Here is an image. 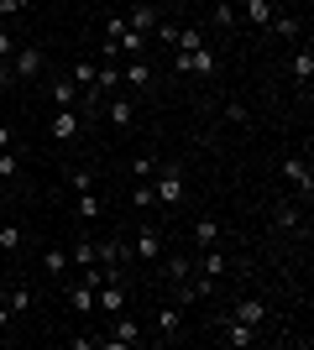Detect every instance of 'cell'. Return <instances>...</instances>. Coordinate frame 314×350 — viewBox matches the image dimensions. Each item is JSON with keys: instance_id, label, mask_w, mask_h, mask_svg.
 <instances>
[{"instance_id": "cell-1", "label": "cell", "mask_w": 314, "mask_h": 350, "mask_svg": "<svg viewBox=\"0 0 314 350\" xmlns=\"http://www.w3.org/2000/svg\"><path fill=\"white\" fill-rule=\"evenodd\" d=\"M215 329H220V340H225V345H236V350L257 345V335H262V329H257V324L236 319V314H220V319H215Z\"/></svg>"}, {"instance_id": "cell-2", "label": "cell", "mask_w": 314, "mask_h": 350, "mask_svg": "<svg viewBox=\"0 0 314 350\" xmlns=\"http://www.w3.org/2000/svg\"><path fill=\"white\" fill-rule=\"evenodd\" d=\"M11 73H16V84L37 79V73H42V47H37V42H16V53H11Z\"/></svg>"}, {"instance_id": "cell-3", "label": "cell", "mask_w": 314, "mask_h": 350, "mask_svg": "<svg viewBox=\"0 0 314 350\" xmlns=\"http://www.w3.org/2000/svg\"><path fill=\"white\" fill-rule=\"evenodd\" d=\"M157 183H152V193H157V204H179L183 199V173H179V162H173V167H163V162H157Z\"/></svg>"}, {"instance_id": "cell-4", "label": "cell", "mask_w": 314, "mask_h": 350, "mask_svg": "<svg viewBox=\"0 0 314 350\" xmlns=\"http://www.w3.org/2000/svg\"><path fill=\"white\" fill-rule=\"evenodd\" d=\"M110 335H100V345L105 350H120V345H136V340H142V329H136V319L131 314H110Z\"/></svg>"}, {"instance_id": "cell-5", "label": "cell", "mask_w": 314, "mask_h": 350, "mask_svg": "<svg viewBox=\"0 0 314 350\" xmlns=\"http://www.w3.org/2000/svg\"><path fill=\"white\" fill-rule=\"evenodd\" d=\"M131 256L136 262H157V256H163V230H157V225H136Z\"/></svg>"}, {"instance_id": "cell-6", "label": "cell", "mask_w": 314, "mask_h": 350, "mask_svg": "<svg viewBox=\"0 0 314 350\" xmlns=\"http://www.w3.org/2000/svg\"><path fill=\"white\" fill-rule=\"evenodd\" d=\"M173 68H179V73H199V79H209V73H215V53H209V42H205V47H194V53H173Z\"/></svg>"}, {"instance_id": "cell-7", "label": "cell", "mask_w": 314, "mask_h": 350, "mask_svg": "<svg viewBox=\"0 0 314 350\" xmlns=\"http://www.w3.org/2000/svg\"><path fill=\"white\" fill-rule=\"evenodd\" d=\"M157 21H163V11H157L152 0H136L131 11H126V27L142 31V37H152V31H157Z\"/></svg>"}, {"instance_id": "cell-8", "label": "cell", "mask_w": 314, "mask_h": 350, "mask_svg": "<svg viewBox=\"0 0 314 350\" xmlns=\"http://www.w3.org/2000/svg\"><path fill=\"white\" fill-rule=\"evenodd\" d=\"M94 308H105V314H126V288H120V282H105V288L94 293Z\"/></svg>"}, {"instance_id": "cell-9", "label": "cell", "mask_w": 314, "mask_h": 350, "mask_svg": "<svg viewBox=\"0 0 314 350\" xmlns=\"http://www.w3.org/2000/svg\"><path fill=\"white\" fill-rule=\"evenodd\" d=\"M283 178L293 183V189H304V199H309V189H314V173H309V162H304V157H288V162H283Z\"/></svg>"}, {"instance_id": "cell-10", "label": "cell", "mask_w": 314, "mask_h": 350, "mask_svg": "<svg viewBox=\"0 0 314 350\" xmlns=\"http://www.w3.org/2000/svg\"><path fill=\"white\" fill-rule=\"evenodd\" d=\"M194 246H199V251L220 246V219H215V215H199V219H194Z\"/></svg>"}, {"instance_id": "cell-11", "label": "cell", "mask_w": 314, "mask_h": 350, "mask_svg": "<svg viewBox=\"0 0 314 350\" xmlns=\"http://www.w3.org/2000/svg\"><path fill=\"white\" fill-rule=\"evenodd\" d=\"M241 16H246L252 27H262V31H267L278 11H272V0H241Z\"/></svg>"}, {"instance_id": "cell-12", "label": "cell", "mask_w": 314, "mask_h": 350, "mask_svg": "<svg viewBox=\"0 0 314 350\" xmlns=\"http://www.w3.org/2000/svg\"><path fill=\"white\" fill-rule=\"evenodd\" d=\"M100 262V241H90V235H84V241H74V246H68V267H94Z\"/></svg>"}, {"instance_id": "cell-13", "label": "cell", "mask_w": 314, "mask_h": 350, "mask_svg": "<svg viewBox=\"0 0 314 350\" xmlns=\"http://www.w3.org/2000/svg\"><path fill=\"white\" fill-rule=\"evenodd\" d=\"M105 116H110V126H120V131H126V126L136 120V110H131V100H126V94H110V105H105Z\"/></svg>"}, {"instance_id": "cell-14", "label": "cell", "mask_w": 314, "mask_h": 350, "mask_svg": "<svg viewBox=\"0 0 314 350\" xmlns=\"http://www.w3.org/2000/svg\"><path fill=\"white\" fill-rule=\"evenodd\" d=\"M293 79H299V89H309V84H314V47H309V42L293 53Z\"/></svg>"}, {"instance_id": "cell-15", "label": "cell", "mask_w": 314, "mask_h": 350, "mask_svg": "<svg viewBox=\"0 0 314 350\" xmlns=\"http://www.w3.org/2000/svg\"><path fill=\"white\" fill-rule=\"evenodd\" d=\"M225 267H231V262H225L220 251L209 246L205 256H199V278H205V282H220V278H225Z\"/></svg>"}, {"instance_id": "cell-16", "label": "cell", "mask_w": 314, "mask_h": 350, "mask_svg": "<svg viewBox=\"0 0 314 350\" xmlns=\"http://www.w3.org/2000/svg\"><path fill=\"white\" fill-rule=\"evenodd\" d=\"M120 84L147 89V84H152V68H147V58H131V63H126V68H120Z\"/></svg>"}, {"instance_id": "cell-17", "label": "cell", "mask_w": 314, "mask_h": 350, "mask_svg": "<svg viewBox=\"0 0 314 350\" xmlns=\"http://www.w3.org/2000/svg\"><path fill=\"white\" fill-rule=\"evenodd\" d=\"M47 89H53V105H58V110H74L79 105V84L74 79H53Z\"/></svg>"}, {"instance_id": "cell-18", "label": "cell", "mask_w": 314, "mask_h": 350, "mask_svg": "<svg viewBox=\"0 0 314 350\" xmlns=\"http://www.w3.org/2000/svg\"><path fill=\"white\" fill-rule=\"evenodd\" d=\"M79 131H84V126H79V110H58V116H53V136H58V142H74Z\"/></svg>"}, {"instance_id": "cell-19", "label": "cell", "mask_w": 314, "mask_h": 350, "mask_svg": "<svg viewBox=\"0 0 314 350\" xmlns=\"http://www.w3.org/2000/svg\"><path fill=\"white\" fill-rule=\"evenodd\" d=\"M231 314H236V319H246V324H257V329L267 324V308H262V298H241V304L231 308Z\"/></svg>"}, {"instance_id": "cell-20", "label": "cell", "mask_w": 314, "mask_h": 350, "mask_svg": "<svg viewBox=\"0 0 314 350\" xmlns=\"http://www.w3.org/2000/svg\"><path fill=\"white\" fill-rule=\"evenodd\" d=\"M68 308H74V314H94V288L90 282H74V288H68Z\"/></svg>"}, {"instance_id": "cell-21", "label": "cell", "mask_w": 314, "mask_h": 350, "mask_svg": "<svg viewBox=\"0 0 314 350\" xmlns=\"http://www.w3.org/2000/svg\"><path fill=\"white\" fill-rule=\"evenodd\" d=\"M163 272H168V282H189V278H194V262H189V256L179 251V256H168Z\"/></svg>"}, {"instance_id": "cell-22", "label": "cell", "mask_w": 314, "mask_h": 350, "mask_svg": "<svg viewBox=\"0 0 314 350\" xmlns=\"http://www.w3.org/2000/svg\"><path fill=\"white\" fill-rule=\"evenodd\" d=\"M94 73H100V68H94L90 58H79V63H74V73H68V79H74L79 89H90V100H94Z\"/></svg>"}, {"instance_id": "cell-23", "label": "cell", "mask_w": 314, "mask_h": 350, "mask_svg": "<svg viewBox=\"0 0 314 350\" xmlns=\"http://www.w3.org/2000/svg\"><path fill=\"white\" fill-rule=\"evenodd\" d=\"M179 329H183L179 308H163V314H157V335H163V340H179Z\"/></svg>"}, {"instance_id": "cell-24", "label": "cell", "mask_w": 314, "mask_h": 350, "mask_svg": "<svg viewBox=\"0 0 314 350\" xmlns=\"http://www.w3.org/2000/svg\"><path fill=\"white\" fill-rule=\"evenodd\" d=\"M74 215H79V219H94V215H100V199H94V189H90V193H74Z\"/></svg>"}, {"instance_id": "cell-25", "label": "cell", "mask_w": 314, "mask_h": 350, "mask_svg": "<svg viewBox=\"0 0 314 350\" xmlns=\"http://www.w3.org/2000/svg\"><path fill=\"white\" fill-rule=\"evenodd\" d=\"M31 304H37V298H31V288H11V298H5V308H11V314H31Z\"/></svg>"}, {"instance_id": "cell-26", "label": "cell", "mask_w": 314, "mask_h": 350, "mask_svg": "<svg viewBox=\"0 0 314 350\" xmlns=\"http://www.w3.org/2000/svg\"><path fill=\"white\" fill-rule=\"evenodd\" d=\"M236 21H241V11L231 5V0H220V5H215V27H220V31H231Z\"/></svg>"}, {"instance_id": "cell-27", "label": "cell", "mask_w": 314, "mask_h": 350, "mask_svg": "<svg viewBox=\"0 0 314 350\" xmlns=\"http://www.w3.org/2000/svg\"><path fill=\"white\" fill-rule=\"evenodd\" d=\"M68 189H74V193H90L94 189V173H90V167H68Z\"/></svg>"}, {"instance_id": "cell-28", "label": "cell", "mask_w": 314, "mask_h": 350, "mask_svg": "<svg viewBox=\"0 0 314 350\" xmlns=\"http://www.w3.org/2000/svg\"><path fill=\"white\" fill-rule=\"evenodd\" d=\"M42 267L53 278H63V272H68V251H42Z\"/></svg>"}, {"instance_id": "cell-29", "label": "cell", "mask_w": 314, "mask_h": 350, "mask_svg": "<svg viewBox=\"0 0 314 350\" xmlns=\"http://www.w3.org/2000/svg\"><path fill=\"white\" fill-rule=\"evenodd\" d=\"M21 241H27L21 225H0V251H21Z\"/></svg>"}, {"instance_id": "cell-30", "label": "cell", "mask_w": 314, "mask_h": 350, "mask_svg": "<svg viewBox=\"0 0 314 350\" xmlns=\"http://www.w3.org/2000/svg\"><path fill=\"white\" fill-rule=\"evenodd\" d=\"M157 193H152V178H136V209H152Z\"/></svg>"}, {"instance_id": "cell-31", "label": "cell", "mask_w": 314, "mask_h": 350, "mask_svg": "<svg viewBox=\"0 0 314 350\" xmlns=\"http://www.w3.org/2000/svg\"><path fill=\"white\" fill-rule=\"evenodd\" d=\"M131 173H136V178H152V173H157V157H152V152H142V157L131 162Z\"/></svg>"}, {"instance_id": "cell-32", "label": "cell", "mask_w": 314, "mask_h": 350, "mask_svg": "<svg viewBox=\"0 0 314 350\" xmlns=\"http://www.w3.org/2000/svg\"><path fill=\"white\" fill-rule=\"evenodd\" d=\"M272 31H278V37H299V21H293V16H272Z\"/></svg>"}, {"instance_id": "cell-33", "label": "cell", "mask_w": 314, "mask_h": 350, "mask_svg": "<svg viewBox=\"0 0 314 350\" xmlns=\"http://www.w3.org/2000/svg\"><path fill=\"white\" fill-rule=\"evenodd\" d=\"M278 225H283V230H293V225H299V209H293V204H278Z\"/></svg>"}, {"instance_id": "cell-34", "label": "cell", "mask_w": 314, "mask_h": 350, "mask_svg": "<svg viewBox=\"0 0 314 350\" xmlns=\"http://www.w3.org/2000/svg\"><path fill=\"white\" fill-rule=\"evenodd\" d=\"M27 11V0H0V21H11V16Z\"/></svg>"}, {"instance_id": "cell-35", "label": "cell", "mask_w": 314, "mask_h": 350, "mask_svg": "<svg viewBox=\"0 0 314 350\" xmlns=\"http://www.w3.org/2000/svg\"><path fill=\"white\" fill-rule=\"evenodd\" d=\"M16 167H21V162H16V152H0V178H16Z\"/></svg>"}, {"instance_id": "cell-36", "label": "cell", "mask_w": 314, "mask_h": 350, "mask_svg": "<svg viewBox=\"0 0 314 350\" xmlns=\"http://www.w3.org/2000/svg\"><path fill=\"white\" fill-rule=\"evenodd\" d=\"M225 120H236V126H241V120H246V105L231 100V105H225Z\"/></svg>"}, {"instance_id": "cell-37", "label": "cell", "mask_w": 314, "mask_h": 350, "mask_svg": "<svg viewBox=\"0 0 314 350\" xmlns=\"http://www.w3.org/2000/svg\"><path fill=\"white\" fill-rule=\"evenodd\" d=\"M11 53H16V37H11L5 27H0V58H11Z\"/></svg>"}, {"instance_id": "cell-38", "label": "cell", "mask_w": 314, "mask_h": 350, "mask_svg": "<svg viewBox=\"0 0 314 350\" xmlns=\"http://www.w3.org/2000/svg\"><path fill=\"white\" fill-rule=\"evenodd\" d=\"M16 84V73H11V58H0V89H11Z\"/></svg>"}, {"instance_id": "cell-39", "label": "cell", "mask_w": 314, "mask_h": 350, "mask_svg": "<svg viewBox=\"0 0 314 350\" xmlns=\"http://www.w3.org/2000/svg\"><path fill=\"white\" fill-rule=\"evenodd\" d=\"M11 142H16V136H11V126H0V152H11Z\"/></svg>"}, {"instance_id": "cell-40", "label": "cell", "mask_w": 314, "mask_h": 350, "mask_svg": "<svg viewBox=\"0 0 314 350\" xmlns=\"http://www.w3.org/2000/svg\"><path fill=\"white\" fill-rule=\"evenodd\" d=\"M5 319H11V308H5V298H0V329H5Z\"/></svg>"}, {"instance_id": "cell-41", "label": "cell", "mask_w": 314, "mask_h": 350, "mask_svg": "<svg viewBox=\"0 0 314 350\" xmlns=\"http://www.w3.org/2000/svg\"><path fill=\"white\" fill-rule=\"evenodd\" d=\"M5 209H11V204H5V193H0V215H5Z\"/></svg>"}]
</instances>
